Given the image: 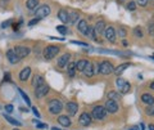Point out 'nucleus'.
<instances>
[{
	"label": "nucleus",
	"mask_w": 154,
	"mask_h": 130,
	"mask_svg": "<svg viewBox=\"0 0 154 130\" xmlns=\"http://www.w3.org/2000/svg\"><path fill=\"white\" fill-rule=\"evenodd\" d=\"M104 30H105V23L103 21H99L94 27V32L95 34H103Z\"/></svg>",
	"instance_id": "obj_19"
},
{
	"label": "nucleus",
	"mask_w": 154,
	"mask_h": 130,
	"mask_svg": "<svg viewBox=\"0 0 154 130\" xmlns=\"http://www.w3.org/2000/svg\"><path fill=\"white\" fill-rule=\"evenodd\" d=\"M0 108H1V107H0Z\"/></svg>",
	"instance_id": "obj_47"
},
{
	"label": "nucleus",
	"mask_w": 154,
	"mask_h": 130,
	"mask_svg": "<svg viewBox=\"0 0 154 130\" xmlns=\"http://www.w3.org/2000/svg\"><path fill=\"white\" fill-rule=\"evenodd\" d=\"M135 8H136V4H135L134 1L128 3V5H127V9L128 10H135Z\"/></svg>",
	"instance_id": "obj_34"
},
{
	"label": "nucleus",
	"mask_w": 154,
	"mask_h": 130,
	"mask_svg": "<svg viewBox=\"0 0 154 130\" xmlns=\"http://www.w3.org/2000/svg\"><path fill=\"white\" fill-rule=\"evenodd\" d=\"M116 85H117V88H118V90H120L122 94H126V93H128L130 92V82H127L126 80H123V79H117L116 80Z\"/></svg>",
	"instance_id": "obj_3"
},
{
	"label": "nucleus",
	"mask_w": 154,
	"mask_h": 130,
	"mask_svg": "<svg viewBox=\"0 0 154 130\" xmlns=\"http://www.w3.org/2000/svg\"><path fill=\"white\" fill-rule=\"evenodd\" d=\"M108 97H109V99H112V101H114V99H118V94H117V92H109Z\"/></svg>",
	"instance_id": "obj_31"
},
{
	"label": "nucleus",
	"mask_w": 154,
	"mask_h": 130,
	"mask_svg": "<svg viewBox=\"0 0 154 130\" xmlns=\"http://www.w3.org/2000/svg\"><path fill=\"white\" fill-rule=\"evenodd\" d=\"M26 5L28 9H36V7L38 5V0H27Z\"/></svg>",
	"instance_id": "obj_28"
},
{
	"label": "nucleus",
	"mask_w": 154,
	"mask_h": 130,
	"mask_svg": "<svg viewBox=\"0 0 154 130\" xmlns=\"http://www.w3.org/2000/svg\"><path fill=\"white\" fill-rule=\"evenodd\" d=\"M149 130H154V125H149Z\"/></svg>",
	"instance_id": "obj_43"
},
{
	"label": "nucleus",
	"mask_w": 154,
	"mask_h": 130,
	"mask_svg": "<svg viewBox=\"0 0 154 130\" xmlns=\"http://www.w3.org/2000/svg\"><path fill=\"white\" fill-rule=\"evenodd\" d=\"M58 52H59L58 46H54V45L46 46V49L44 50V57H45V59H53L58 54Z\"/></svg>",
	"instance_id": "obj_4"
},
{
	"label": "nucleus",
	"mask_w": 154,
	"mask_h": 130,
	"mask_svg": "<svg viewBox=\"0 0 154 130\" xmlns=\"http://www.w3.org/2000/svg\"><path fill=\"white\" fill-rule=\"evenodd\" d=\"M135 35L139 37L143 36V32H141V29H140V27H136V29H135Z\"/></svg>",
	"instance_id": "obj_33"
},
{
	"label": "nucleus",
	"mask_w": 154,
	"mask_h": 130,
	"mask_svg": "<svg viewBox=\"0 0 154 130\" xmlns=\"http://www.w3.org/2000/svg\"><path fill=\"white\" fill-rule=\"evenodd\" d=\"M38 21H40V19H38V18H34V19H32L31 22H30L28 25H30V26H34V25H36V23H37Z\"/></svg>",
	"instance_id": "obj_39"
},
{
	"label": "nucleus",
	"mask_w": 154,
	"mask_h": 130,
	"mask_svg": "<svg viewBox=\"0 0 154 130\" xmlns=\"http://www.w3.org/2000/svg\"><path fill=\"white\" fill-rule=\"evenodd\" d=\"M141 101L144 103H147L148 106H154V97L150 95V94H143Z\"/></svg>",
	"instance_id": "obj_17"
},
{
	"label": "nucleus",
	"mask_w": 154,
	"mask_h": 130,
	"mask_svg": "<svg viewBox=\"0 0 154 130\" xmlns=\"http://www.w3.org/2000/svg\"><path fill=\"white\" fill-rule=\"evenodd\" d=\"M104 108L107 110V112H111V113H114L118 111V104L116 103V101H112V99H108L105 103V107Z\"/></svg>",
	"instance_id": "obj_9"
},
{
	"label": "nucleus",
	"mask_w": 154,
	"mask_h": 130,
	"mask_svg": "<svg viewBox=\"0 0 154 130\" xmlns=\"http://www.w3.org/2000/svg\"><path fill=\"white\" fill-rule=\"evenodd\" d=\"M49 92V86L46 84H43L41 86H37L36 90H35V97L36 98H43V97H45L46 94Z\"/></svg>",
	"instance_id": "obj_8"
},
{
	"label": "nucleus",
	"mask_w": 154,
	"mask_h": 130,
	"mask_svg": "<svg viewBox=\"0 0 154 130\" xmlns=\"http://www.w3.org/2000/svg\"><path fill=\"white\" fill-rule=\"evenodd\" d=\"M130 130H144V126L143 124H140V126H131Z\"/></svg>",
	"instance_id": "obj_36"
},
{
	"label": "nucleus",
	"mask_w": 154,
	"mask_h": 130,
	"mask_svg": "<svg viewBox=\"0 0 154 130\" xmlns=\"http://www.w3.org/2000/svg\"><path fill=\"white\" fill-rule=\"evenodd\" d=\"M153 57H154V56H153Z\"/></svg>",
	"instance_id": "obj_48"
},
{
	"label": "nucleus",
	"mask_w": 154,
	"mask_h": 130,
	"mask_svg": "<svg viewBox=\"0 0 154 130\" xmlns=\"http://www.w3.org/2000/svg\"><path fill=\"white\" fill-rule=\"evenodd\" d=\"M58 121H59V124L62 126H66V128L71 126V120H70V117H67V116H59Z\"/></svg>",
	"instance_id": "obj_21"
},
{
	"label": "nucleus",
	"mask_w": 154,
	"mask_h": 130,
	"mask_svg": "<svg viewBox=\"0 0 154 130\" xmlns=\"http://www.w3.org/2000/svg\"><path fill=\"white\" fill-rule=\"evenodd\" d=\"M14 130H19V129H14Z\"/></svg>",
	"instance_id": "obj_46"
},
{
	"label": "nucleus",
	"mask_w": 154,
	"mask_h": 130,
	"mask_svg": "<svg viewBox=\"0 0 154 130\" xmlns=\"http://www.w3.org/2000/svg\"><path fill=\"white\" fill-rule=\"evenodd\" d=\"M77 110H78V104H77L76 102H70V103H67V111L71 116H75L77 113Z\"/></svg>",
	"instance_id": "obj_12"
},
{
	"label": "nucleus",
	"mask_w": 154,
	"mask_h": 130,
	"mask_svg": "<svg viewBox=\"0 0 154 130\" xmlns=\"http://www.w3.org/2000/svg\"><path fill=\"white\" fill-rule=\"evenodd\" d=\"M7 58L10 63H13V65H16V63L19 62V58L16 56V53L13 52V49H9V50L7 52Z\"/></svg>",
	"instance_id": "obj_15"
},
{
	"label": "nucleus",
	"mask_w": 154,
	"mask_h": 130,
	"mask_svg": "<svg viewBox=\"0 0 154 130\" xmlns=\"http://www.w3.org/2000/svg\"><path fill=\"white\" fill-rule=\"evenodd\" d=\"M30 75H31V68L26 67L21 71V74H19V79H21L22 81H26V80L30 77Z\"/></svg>",
	"instance_id": "obj_16"
},
{
	"label": "nucleus",
	"mask_w": 154,
	"mask_h": 130,
	"mask_svg": "<svg viewBox=\"0 0 154 130\" xmlns=\"http://www.w3.org/2000/svg\"><path fill=\"white\" fill-rule=\"evenodd\" d=\"M104 35H105L107 40L111 41V43H114L116 41V31L113 27H108V29L104 30Z\"/></svg>",
	"instance_id": "obj_10"
},
{
	"label": "nucleus",
	"mask_w": 154,
	"mask_h": 130,
	"mask_svg": "<svg viewBox=\"0 0 154 130\" xmlns=\"http://www.w3.org/2000/svg\"><path fill=\"white\" fill-rule=\"evenodd\" d=\"M19 93H21V95L23 97V99H24V101H26V103L30 106V104H31V101H30V98H28V97H27V95H26V94H24L23 92H22L21 89H19Z\"/></svg>",
	"instance_id": "obj_32"
},
{
	"label": "nucleus",
	"mask_w": 154,
	"mask_h": 130,
	"mask_svg": "<svg viewBox=\"0 0 154 130\" xmlns=\"http://www.w3.org/2000/svg\"><path fill=\"white\" fill-rule=\"evenodd\" d=\"M13 110H14V108H13V106H12V104H7V106H5V111H7L8 113L13 112Z\"/></svg>",
	"instance_id": "obj_35"
},
{
	"label": "nucleus",
	"mask_w": 154,
	"mask_h": 130,
	"mask_svg": "<svg viewBox=\"0 0 154 130\" xmlns=\"http://www.w3.org/2000/svg\"><path fill=\"white\" fill-rule=\"evenodd\" d=\"M51 130H60V129H59V128H53Z\"/></svg>",
	"instance_id": "obj_45"
},
{
	"label": "nucleus",
	"mask_w": 154,
	"mask_h": 130,
	"mask_svg": "<svg viewBox=\"0 0 154 130\" xmlns=\"http://www.w3.org/2000/svg\"><path fill=\"white\" fill-rule=\"evenodd\" d=\"M93 117L96 118V120H101V118H104L105 117V115L108 112H107V110L104 108V107H101V106H98V107H95L94 110H93Z\"/></svg>",
	"instance_id": "obj_6"
},
{
	"label": "nucleus",
	"mask_w": 154,
	"mask_h": 130,
	"mask_svg": "<svg viewBox=\"0 0 154 130\" xmlns=\"http://www.w3.org/2000/svg\"><path fill=\"white\" fill-rule=\"evenodd\" d=\"M4 118H5V120H7L9 124H12V125H14V126H19V125H22V124L19 123L18 120H16V118L10 117L9 115H4Z\"/></svg>",
	"instance_id": "obj_25"
},
{
	"label": "nucleus",
	"mask_w": 154,
	"mask_h": 130,
	"mask_svg": "<svg viewBox=\"0 0 154 130\" xmlns=\"http://www.w3.org/2000/svg\"><path fill=\"white\" fill-rule=\"evenodd\" d=\"M77 27H78V31H81L84 35H86L87 34V30H89V26H87V22L86 21H80L78 22V25H77Z\"/></svg>",
	"instance_id": "obj_18"
},
{
	"label": "nucleus",
	"mask_w": 154,
	"mask_h": 130,
	"mask_svg": "<svg viewBox=\"0 0 154 130\" xmlns=\"http://www.w3.org/2000/svg\"><path fill=\"white\" fill-rule=\"evenodd\" d=\"M10 25V21H8V22H4V23L1 25V27H8Z\"/></svg>",
	"instance_id": "obj_41"
},
{
	"label": "nucleus",
	"mask_w": 154,
	"mask_h": 130,
	"mask_svg": "<svg viewBox=\"0 0 154 130\" xmlns=\"http://www.w3.org/2000/svg\"><path fill=\"white\" fill-rule=\"evenodd\" d=\"M49 14H50V7H49V5H41L36 10V18H38V19L48 17Z\"/></svg>",
	"instance_id": "obj_7"
},
{
	"label": "nucleus",
	"mask_w": 154,
	"mask_h": 130,
	"mask_svg": "<svg viewBox=\"0 0 154 130\" xmlns=\"http://www.w3.org/2000/svg\"><path fill=\"white\" fill-rule=\"evenodd\" d=\"M70 58H71V54L70 53H66V54H63L62 57L58 59V66L59 67H66V66L68 65V61H70Z\"/></svg>",
	"instance_id": "obj_14"
},
{
	"label": "nucleus",
	"mask_w": 154,
	"mask_h": 130,
	"mask_svg": "<svg viewBox=\"0 0 154 130\" xmlns=\"http://www.w3.org/2000/svg\"><path fill=\"white\" fill-rule=\"evenodd\" d=\"M36 126H37V128H40V129H46V128H48V125H46V124H41V123H36Z\"/></svg>",
	"instance_id": "obj_37"
},
{
	"label": "nucleus",
	"mask_w": 154,
	"mask_h": 130,
	"mask_svg": "<svg viewBox=\"0 0 154 130\" xmlns=\"http://www.w3.org/2000/svg\"><path fill=\"white\" fill-rule=\"evenodd\" d=\"M13 52H14L16 56H17L19 59H22V58L27 57V56L30 54V48H27V46H21V45H18V46H16V48L13 49Z\"/></svg>",
	"instance_id": "obj_5"
},
{
	"label": "nucleus",
	"mask_w": 154,
	"mask_h": 130,
	"mask_svg": "<svg viewBox=\"0 0 154 130\" xmlns=\"http://www.w3.org/2000/svg\"><path fill=\"white\" fill-rule=\"evenodd\" d=\"M113 71H114L113 66H112V63L108 62V61H104V62H101L100 65H99V72L103 75H111Z\"/></svg>",
	"instance_id": "obj_2"
},
{
	"label": "nucleus",
	"mask_w": 154,
	"mask_h": 130,
	"mask_svg": "<svg viewBox=\"0 0 154 130\" xmlns=\"http://www.w3.org/2000/svg\"><path fill=\"white\" fill-rule=\"evenodd\" d=\"M75 72H76V63L71 62L70 65H68V75L72 77V76H75Z\"/></svg>",
	"instance_id": "obj_27"
},
{
	"label": "nucleus",
	"mask_w": 154,
	"mask_h": 130,
	"mask_svg": "<svg viewBox=\"0 0 154 130\" xmlns=\"http://www.w3.org/2000/svg\"><path fill=\"white\" fill-rule=\"evenodd\" d=\"M145 112L149 116H154V106H148L147 110H145Z\"/></svg>",
	"instance_id": "obj_29"
},
{
	"label": "nucleus",
	"mask_w": 154,
	"mask_h": 130,
	"mask_svg": "<svg viewBox=\"0 0 154 130\" xmlns=\"http://www.w3.org/2000/svg\"><path fill=\"white\" fill-rule=\"evenodd\" d=\"M80 124H81L82 126H89L90 124H91V116L89 115V113L84 112L81 116H80Z\"/></svg>",
	"instance_id": "obj_11"
},
{
	"label": "nucleus",
	"mask_w": 154,
	"mask_h": 130,
	"mask_svg": "<svg viewBox=\"0 0 154 130\" xmlns=\"http://www.w3.org/2000/svg\"><path fill=\"white\" fill-rule=\"evenodd\" d=\"M150 88H152V89L154 90V82H152V85H150Z\"/></svg>",
	"instance_id": "obj_44"
},
{
	"label": "nucleus",
	"mask_w": 154,
	"mask_h": 130,
	"mask_svg": "<svg viewBox=\"0 0 154 130\" xmlns=\"http://www.w3.org/2000/svg\"><path fill=\"white\" fill-rule=\"evenodd\" d=\"M57 31H59L62 35H66V34H67V27H66V26H58L57 27Z\"/></svg>",
	"instance_id": "obj_30"
},
{
	"label": "nucleus",
	"mask_w": 154,
	"mask_h": 130,
	"mask_svg": "<svg viewBox=\"0 0 154 130\" xmlns=\"http://www.w3.org/2000/svg\"><path fill=\"white\" fill-rule=\"evenodd\" d=\"M58 17H59V19L63 22V23H67L68 22V12L67 10H59Z\"/></svg>",
	"instance_id": "obj_22"
},
{
	"label": "nucleus",
	"mask_w": 154,
	"mask_h": 130,
	"mask_svg": "<svg viewBox=\"0 0 154 130\" xmlns=\"http://www.w3.org/2000/svg\"><path fill=\"white\" fill-rule=\"evenodd\" d=\"M62 108H63V104L59 99H51V101L49 102V111H50V113H53V115L59 113L62 111Z\"/></svg>",
	"instance_id": "obj_1"
},
{
	"label": "nucleus",
	"mask_w": 154,
	"mask_h": 130,
	"mask_svg": "<svg viewBox=\"0 0 154 130\" xmlns=\"http://www.w3.org/2000/svg\"><path fill=\"white\" fill-rule=\"evenodd\" d=\"M77 19H78V13L77 12H70L68 13V22H70V23H75Z\"/></svg>",
	"instance_id": "obj_24"
},
{
	"label": "nucleus",
	"mask_w": 154,
	"mask_h": 130,
	"mask_svg": "<svg viewBox=\"0 0 154 130\" xmlns=\"http://www.w3.org/2000/svg\"><path fill=\"white\" fill-rule=\"evenodd\" d=\"M86 63H87L86 59H80L78 62H76V70L84 71V68H85V66H86Z\"/></svg>",
	"instance_id": "obj_26"
},
{
	"label": "nucleus",
	"mask_w": 154,
	"mask_h": 130,
	"mask_svg": "<svg viewBox=\"0 0 154 130\" xmlns=\"http://www.w3.org/2000/svg\"><path fill=\"white\" fill-rule=\"evenodd\" d=\"M128 67H130V63H123V65H120V66H118V67L114 70V74L121 75V74L123 72V71L126 70V68H128Z\"/></svg>",
	"instance_id": "obj_23"
},
{
	"label": "nucleus",
	"mask_w": 154,
	"mask_h": 130,
	"mask_svg": "<svg viewBox=\"0 0 154 130\" xmlns=\"http://www.w3.org/2000/svg\"><path fill=\"white\" fill-rule=\"evenodd\" d=\"M120 35H121V36H125V35H126V31H125L123 29H121V30H120Z\"/></svg>",
	"instance_id": "obj_40"
},
{
	"label": "nucleus",
	"mask_w": 154,
	"mask_h": 130,
	"mask_svg": "<svg viewBox=\"0 0 154 130\" xmlns=\"http://www.w3.org/2000/svg\"><path fill=\"white\" fill-rule=\"evenodd\" d=\"M84 75L87 77H91L93 75H94V66H93V63L89 62V61H87L86 66H85V68H84Z\"/></svg>",
	"instance_id": "obj_13"
},
{
	"label": "nucleus",
	"mask_w": 154,
	"mask_h": 130,
	"mask_svg": "<svg viewBox=\"0 0 154 130\" xmlns=\"http://www.w3.org/2000/svg\"><path fill=\"white\" fill-rule=\"evenodd\" d=\"M137 3H139V5H141V7H145L148 3V0H137Z\"/></svg>",
	"instance_id": "obj_38"
},
{
	"label": "nucleus",
	"mask_w": 154,
	"mask_h": 130,
	"mask_svg": "<svg viewBox=\"0 0 154 130\" xmlns=\"http://www.w3.org/2000/svg\"><path fill=\"white\" fill-rule=\"evenodd\" d=\"M32 110H34L35 115H36V116H37V117H40V113H38V111H37V110H36V108H35V107H34V108H32Z\"/></svg>",
	"instance_id": "obj_42"
},
{
	"label": "nucleus",
	"mask_w": 154,
	"mask_h": 130,
	"mask_svg": "<svg viewBox=\"0 0 154 130\" xmlns=\"http://www.w3.org/2000/svg\"><path fill=\"white\" fill-rule=\"evenodd\" d=\"M43 84H45V81H44V77H43V76H40V75H36V76L34 77L32 85H34L35 88H37V86H41Z\"/></svg>",
	"instance_id": "obj_20"
}]
</instances>
